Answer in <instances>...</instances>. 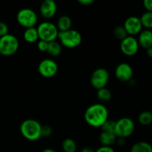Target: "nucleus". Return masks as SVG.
Returning <instances> with one entry per match:
<instances>
[{
    "label": "nucleus",
    "mask_w": 152,
    "mask_h": 152,
    "mask_svg": "<svg viewBox=\"0 0 152 152\" xmlns=\"http://www.w3.org/2000/svg\"><path fill=\"white\" fill-rule=\"evenodd\" d=\"M139 43L134 37L128 36L120 42V50L124 55L127 56H134L139 50Z\"/></svg>",
    "instance_id": "9d476101"
},
{
    "label": "nucleus",
    "mask_w": 152,
    "mask_h": 152,
    "mask_svg": "<svg viewBox=\"0 0 152 152\" xmlns=\"http://www.w3.org/2000/svg\"><path fill=\"white\" fill-rule=\"evenodd\" d=\"M146 53L149 57L152 58V46L151 47L148 48V49H146Z\"/></svg>",
    "instance_id": "72a5a7b5"
},
{
    "label": "nucleus",
    "mask_w": 152,
    "mask_h": 152,
    "mask_svg": "<svg viewBox=\"0 0 152 152\" xmlns=\"http://www.w3.org/2000/svg\"><path fill=\"white\" fill-rule=\"evenodd\" d=\"M23 37L25 41L26 42L30 43V44L35 43L36 42H38L39 39L38 31H37V29L35 27L25 29L23 34Z\"/></svg>",
    "instance_id": "f3484780"
},
{
    "label": "nucleus",
    "mask_w": 152,
    "mask_h": 152,
    "mask_svg": "<svg viewBox=\"0 0 152 152\" xmlns=\"http://www.w3.org/2000/svg\"><path fill=\"white\" fill-rule=\"evenodd\" d=\"M46 52L51 56H58L62 53V45L56 41L48 42Z\"/></svg>",
    "instance_id": "6ab92c4d"
},
{
    "label": "nucleus",
    "mask_w": 152,
    "mask_h": 152,
    "mask_svg": "<svg viewBox=\"0 0 152 152\" xmlns=\"http://www.w3.org/2000/svg\"><path fill=\"white\" fill-rule=\"evenodd\" d=\"M84 119L88 125L91 127L101 128L108 120V111L103 104H93L86 109Z\"/></svg>",
    "instance_id": "f257e3e1"
},
{
    "label": "nucleus",
    "mask_w": 152,
    "mask_h": 152,
    "mask_svg": "<svg viewBox=\"0 0 152 152\" xmlns=\"http://www.w3.org/2000/svg\"><path fill=\"white\" fill-rule=\"evenodd\" d=\"M138 43L140 47L144 49H148L152 46V31L151 30H142L138 37Z\"/></svg>",
    "instance_id": "4468645a"
},
{
    "label": "nucleus",
    "mask_w": 152,
    "mask_h": 152,
    "mask_svg": "<svg viewBox=\"0 0 152 152\" xmlns=\"http://www.w3.org/2000/svg\"><path fill=\"white\" fill-rule=\"evenodd\" d=\"M57 63L50 59H45L39 62L38 65V71L40 75L45 78H51L58 72Z\"/></svg>",
    "instance_id": "1a4fd4ad"
},
{
    "label": "nucleus",
    "mask_w": 152,
    "mask_h": 152,
    "mask_svg": "<svg viewBox=\"0 0 152 152\" xmlns=\"http://www.w3.org/2000/svg\"><path fill=\"white\" fill-rule=\"evenodd\" d=\"M16 20L19 25L27 29L35 27L38 22V16L32 9L22 8L16 14Z\"/></svg>",
    "instance_id": "0eeeda50"
},
{
    "label": "nucleus",
    "mask_w": 152,
    "mask_h": 152,
    "mask_svg": "<svg viewBox=\"0 0 152 152\" xmlns=\"http://www.w3.org/2000/svg\"><path fill=\"white\" fill-rule=\"evenodd\" d=\"M80 152H95L92 148H89V147H85L83 149L80 151Z\"/></svg>",
    "instance_id": "473e14b6"
},
{
    "label": "nucleus",
    "mask_w": 152,
    "mask_h": 152,
    "mask_svg": "<svg viewBox=\"0 0 152 152\" xmlns=\"http://www.w3.org/2000/svg\"><path fill=\"white\" fill-rule=\"evenodd\" d=\"M79 3L82 5L89 6L94 3V0H79Z\"/></svg>",
    "instance_id": "7c9ffc66"
},
{
    "label": "nucleus",
    "mask_w": 152,
    "mask_h": 152,
    "mask_svg": "<svg viewBox=\"0 0 152 152\" xmlns=\"http://www.w3.org/2000/svg\"><path fill=\"white\" fill-rule=\"evenodd\" d=\"M109 80V73L105 68H99L95 70L91 77V84L94 88L99 89L106 87Z\"/></svg>",
    "instance_id": "6e6552de"
},
{
    "label": "nucleus",
    "mask_w": 152,
    "mask_h": 152,
    "mask_svg": "<svg viewBox=\"0 0 152 152\" xmlns=\"http://www.w3.org/2000/svg\"><path fill=\"white\" fill-rule=\"evenodd\" d=\"M130 152H152V145L145 141H140L132 145Z\"/></svg>",
    "instance_id": "a211bd4d"
},
{
    "label": "nucleus",
    "mask_w": 152,
    "mask_h": 152,
    "mask_svg": "<svg viewBox=\"0 0 152 152\" xmlns=\"http://www.w3.org/2000/svg\"><path fill=\"white\" fill-rule=\"evenodd\" d=\"M95 152H115V151L111 146H103V145H102L99 148H97Z\"/></svg>",
    "instance_id": "c85d7f7f"
},
{
    "label": "nucleus",
    "mask_w": 152,
    "mask_h": 152,
    "mask_svg": "<svg viewBox=\"0 0 152 152\" xmlns=\"http://www.w3.org/2000/svg\"><path fill=\"white\" fill-rule=\"evenodd\" d=\"M115 124L116 122L113 120H107L105 123L102 126L101 129L102 132H113L114 133V129H115Z\"/></svg>",
    "instance_id": "393cba45"
},
{
    "label": "nucleus",
    "mask_w": 152,
    "mask_h": 152,
    "mask_svg": "<svg viewBox=\"0 0 152 152\" xmlns=\"http://www.w3.org/2000/svg\"><path fill=\"white\" fill-rule=\"evenodd\" d=\"M42 16L45 19H50L56 15L57 5L53 0H45L39 7Z\"/></svg>",
    "instance_id": "ddd939ff"
},
{
    "label": "nucleus",
    "mask_w": 152,
    "mask_h": 152,
    "mask_svg": "<svg viewBox=\"0 0 152 152\" xmlns=\"http://www.w3.org/2000/svg\"><path fill=\"white\" fill-rule=\"evenodd\" d=\"M123 27L127 32L128 35L132 36V37L139 34L142 29L140 19L135 16L128 17L125 21Z\"/></svg>",
    "instance_id": "9b49d317"
},
{
    "label": "nucleus",
    "mask_w": 152,
    "mask_h": 152,
    "mask_svg": "<svg viewBox=\"0 0 152 152\" xmlns=\"http://www.w3.org/2000/svg\"><path fill=\"white\" fill-rule=\"evenodd\" d=\"M48 46V42L43 41V40H39L38 42H37V48L42 52L47 51Z\"/></svg>",
    "instance_id": "bb28decb"
},
{
    "label": "nucleus",
    "mask_w": 152,
    "mask_h": 152,
    "mask_svg": "<svg viewBox=\"0 0 152 152\" xmlns=\"http://www.w3.org/2000/svg\"><path fill=\"white\" fill-rule=\"evenodd\" d=\"M77 143L71 138L64 140L62 143V148L65 152H76L77 151Z\"/></svg>",
    "instance_id": "4be33fe9"
},
{
    "label": "nucleus",
    "mask_w": 152,
    "mask_h": 152,
    "mask_svg": "<svg viewBox=\"0 0 152 152\" xmlns=\"http://www.w3.org/2000/svg\"><path fill=\"white\" fill-rule=\"evenodd\" d=\"M58 39L60 44L64 47L67 48H74L81 44L83 37L78 31L70 29L64 32H59Z\"/></svg>",
    "instance_id": "7ed1b4c3"
},
{
    "label": "nucleus",
    "mask_w": 152,
    "mask_h": 152,
    "mask_svg": "<svg viewBox=\"0 0 152 152\" xmlns=\"http://www.w3.org/2000/svg\"><path fill=\"white\" fill-rule=\"evenodd\" d=\"M116 78L123 83H129L133 77V68L126 62L119 64L115 69Z\"/></svg>",
    "instance_id": "f8f14e48"
},
{
    "label": "nucleus",
    "mask_w": 152,
    "mask_h": 152,
    "mask_svg": "<svg viewBox=\"0 0 152 152\" xmlns=\"http://www.w3.org/2000/svg\"><path fill=\"white\" fill-rule=\"evenodd\" d=\"M96 96H97L98 99L100 100L101 102H108L111 100L112 94L109 89H108L107 88H103L97 90Z\"/></svg>",
    "instance_id": "412c9836"
},
{
    "label": "nucleus",
    "mask_w": 152,
    "mask_h": 152,
    "mask_svg": "<svg viewBox=\"0 0 152 152\" xmlns=\"http://www.w3.org/2000/svg\"><path fill=\"white\" fill-rule=\"evenodd\" d=\"M53 130L49 126H42L41 137L48 138L51 136Z\"/></svg>",
    "instance_id": "a878e982"
},
{
    "label": "nucleus",
    "mask_w": 152,
    "mask_h": 152,
    "mask_svg": "<svg viewBox=\"0 0 152 152\" xmlns=\"http://www.w3.org/2000/svg\"><path fill=\"white\" fill-rule=\"evenodd\" d=\"M140 19L142 27L145 28V29H152V12H145Z\"/></svg>",
    "instance_id": "5701e85b"
},
{
    "label": "nucleus",
    "mask_w": 152,
    "mask_h": 152,
    "mask_svg": "<svg viewBox=\"0 0 152 152\" xmlns=\"http://www.w3.org/2000/svg\"><path fill=\"white\" fill-rule=\"evenodd\" d=\"M151 112H152V111H151Z\"/></svg>",
    "instance_id": "c9c22d12"
},
{
    "label": "nucleus",
    "mask_w": 152,
    "mask_h": 152,
    "mask_svg": "<svg viewBox=\"0 0 152 152\" xmlns=\"http://www.w3.org/2000/svg\"><path fill=\"white\" fill-rule=\"evenodd\" d=\"M143 5L147 11L152 12V0H145L143 1Z\"/></svg>",
    "instance_id": "c756f323"
},
{
    "label": "nucleus",
    "mask_w": 152,
    "mask_h": 152,
    "mask_svg": "<svg viewBox=\"0 0 152 152\" xmlns=\"http://www.w3.org/2000/svg\"><path fill=\"white\" fill-rule=\"evenodd\" d=\"M37 29L38 31L39 40L50 42L56 41V39L58 38L59 31L56 28V25L53 22L49 21L41 22Z\"/></svg>",
    "instance_id": "20e7f679"
},
{
    "label": "nucleus",
    "mask_w": 152,
    "mask_h": 152,
    "mask_svg": "<svg viewBox=\"0 0 152 152\" xmlns=\"http://www.w3.org/2000/svg\"><path fill=\"white\" fill-rule=\"evenodd\" d=\"M116 142H117V145H118L119 146H123V145H124L125 143H126V140H125L124 138L117 137Z\"/></svg>",
    "instance_id": "2f4dec72"
},
{
    "label": "nucleus",
    "mask_w": 152,
    "mask_h": 152,
    "mask_svg": "<svg viewBox=\"0 0 152 152\" xmlns=\"http://www.w3.org/2000/svg\"><path fill=\"white\" fill-rule=\"evenodd\" d=\"M42 125L38 121L33 119L25 120L21 123V134L24 138L29 141H37L41 137Z\"/></svg>",
    "instance_id": "f03ea898"
},
{
    "label": "nucleus",
    "mask_w": 152,
    "mask_h": 152,
    "mask_svg": "<svg viewBox=\"0 0 152 152\" xmlns=\"http://www.w3.org/2000/svg\"><path fill=\"white\" fill-rule=\"evenodd\" d=\"M8 34V27L6 23L3 22H0V37Z\"/></svg>",
    "instance_id": "cd10ccee"
},
{
    "label": "nucleus",
    "mask_w": 152,
    "mask_h": 152,
    "mask_svg": "<svg viewBox=\"0 0 152 152\" xmlns=\"http://www.w3.org/2000/svg\"><path fill=\"white\" fill-rule=\"evenodd\" d=\"M135 124L129 117H122L116 122L114 134L117 137L126 138L130 137L134 133Z\"/></svg>",
    "instance_id": "423d86ee"
},
{
    "label": "nucleus",
    "mask_w": 152,
    "mask_h": 152,
    "mask_svg": "<svg viewBox=\"0 0 152 152\" xmlns=\"http://www.w3.org/2000/svg\"><path fill=\"white\" fill-rule=\"evenodd\" d=\"M42 152H56L55 150L52 149V148H45V149L43 150Z\"/></svg>",
    "instance_id": "f704fd0d"
},
{
    "label": "nucleus",
    "mask_w": 152,
    "mask_h": 152,
    "mask_svg": "<svg viewBox=\"0 0 152 152\" xmlns=\"http://www.w3.org/2000/svg\"><path fill=\"white\" fill-rule=\"evenodd\" d=\"M138 121L142 126H149L152 123V112L149 111H142L138 116Z\"/></svg>",
    "instance_id": "aec40b11"
},
{
    "label": "nucleus",
    "mask_w": 152,
    "mask_h": 152,
    "mask_svg": "<svg viewBox=\"0 0 152 152\" xmlns=\"http://www.w3.org/2000/svg\"><path fill=\"white\" fill-rule=\"evenodd\" d=\"M19 42L16 37L13 34H7L0 37V54L10 56L17 52Z\"/></svg>",
    "instance_id": "39448f33"
},
{
    "label": "nucleus",
    "mask_w": 152,
    "mask_h": 152,
    "mask_svg": "<svg viewBox=\"0 0 152 152\" xmlns=\"http://www.w3.org/2000/svg\"><path fill=\"white\" fill-rule=\"evenodd\" d=\"M56 25L59 32H64V31L71 29L72 20L70 16H67V15H63L59 18Z\"/></svg>",
    "instance_id": "dca6fc26"
},
{
    "label": "nucleus",
    "mask_w": 152,
    "mask_h": 152,
    "mask_svg": "<svg viewBox=\"0 0 152 152\" xmlns=\"http://www.w3.org/2000/svg\"><path fill=\"white\" fill-rule=\"evenodd\" d=\"M117 139V137L113 132H102L99 137V142L103 146H111L115 143Z\"/></svg>",
    "instance_id": "2eb2a0df"
},
{
    "label": "nucleus",
    "mask_w": 152,
    "mask_h": 152,
    "mask_svg": "<svg viewBox=\"0 0 152 152\" xmlns=\"http://www.w3.org/2000/svg\"><path fill=\"white\" fill-rule=\"evenodd\" d=\"M114 35L117 39H120V41L126 39L129 36L123 26L116 27L114 30Z\"/></svg>",
    "instance_id": "b1692460"
}]
</instances>
